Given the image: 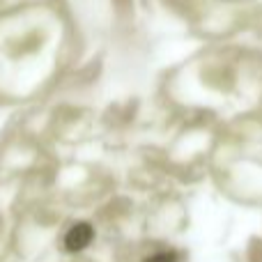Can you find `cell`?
<instances>
[{
  "mask_svg": "<svg viewBox=\"0 0 262 262\" xmlns=\"http://www.w3.org/2000/svg\"><path fill=\"white\" fill-rule=\"evenodd\" d=\"M92 237H95L92 226H88V223H74L67 230V235H64V249L72 251V253H78V251L90 246Z\"/></svg>",
  "mask_w": 262,
  "mask_h": 262,
  "instance_id": "6da1fadb",
  "label": "cell"
},
{
  "mask_svg": "<svg viewBox=\"0 0 262 262\" xmlns=\"http://www.w3.org/2000/svg\"><path fill=\"white\" fill-rule=\"evenodd\" d=\"M143 262H180V255L175 251H157V253L147 255Z\"/></svg>",
  "mask_w": 262,
  "mask_h": 262,
  "instance_id": "7a4b0ae2",
  "label": "cell"
}]
</instances>
